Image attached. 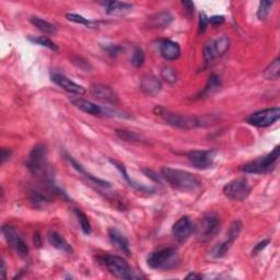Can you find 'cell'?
<instances>
[{
	"instance_id": "cell-5",
	"label": "cell",
	"mask_w": 280,
	"mask_h": 280,
	"mask_svg": "<svg viewBox=\"0 0 280 280\" xmlns=\"http://www.w3.org/2000/svg\"><path fill=\"white\" fill-rule=\"evenodd\" d=\"M100 261L104 265L107 270L115 277L120 279H133L136 276L133 275L131 266L124 258L116 255H105L100 258Z\"/></svg>"
},
{
	"instance_id": "cell-7",
	"label": "cell",
	"mask_w": 280,
	"mask_h": 280,
	"mask_svg": "<svg viewBox=\"0 0 280 280\" xmlns=\"http://www.w3.org/2000/svg\"><path fill=\"white\" fill-rule=\"evenodd\" d=\"M249 193H251V186H249L248 181L245 178H239L231 181L223 187V194L231 200L242 201L247 199Z\"/></svg>"
},
{
	"instance_id": "cell-38",
	"label": "cell",
	"mask_w": 280,
	"mask_h": 280,
	"mask_svg": "<svg viewBox=\"0 0 280 280\" xmlns=\"http://www.w3.org/2000/svg\"><path fill=\"white\" fill-rule=\"evenodd\" d=\"M209 24V18L205 14L199 15V33H204Z\"/></svg>"
},
{
	"instance_id": "cell-26",
	"label": "cell",
	"mask_w": 280,
	"mask_h": 280,
	"mask_svg": "<svg viewBox=\"0 0 280 280\" xmlns=\"http://www.w3.org/2000/svg\"><path fill=\"white\" fill-rule=\"evenodd\" d=\"M280 75V59L276 58L274 62H271L268 67L266 68V70L264 71V78L267 80H276L279 78Z\"/></svg>"
},
{
	"instance_id": "cell-4",
	"label": "cell",
	"mask_w": 280,
	"mask_h": 280,
	"mask_svg": "<svg viewBox=\"0 0 280 280\" xmlns=\"http://www.w3.org/2000/svg\"><path fill=\"white\" fill-rule=\"evenodd\" d=\"M280 156V147L277 146L273 151L267 154L265 157H261L256 159V160L251 161L244 165L241 170L245 173H251V174H263L269 172L273 169L276 162L278 161Z\"/></svg>"
},
{
	"instance_id": "cell-1",
	"label": "cell",
	"mask_w": 280,
	"mask_h": 280,
	"mask_svg": "<svg viewBox=\"0 0 280 280\" xmlns=\"http://www.w3.org/2000/svg\"><path fill=\"white\" fill-rule=\"evenodd\" d=\"M161 175L171 187L178 191L195 192L201 186L199 178L187 171L163 167L161 169Z\"/></svg>"
},
{
	"instance_id": "cell-34",
	"label": "cell",
	"mask_w": 280,
	"mask_h": 280,
	"mask_svg": "<svg viewBox=\"0 0 280 280\" xmlns=\"http://www.w3.org/2000/svg\"><path fill=\"white\" fill-rule=\"evenodd\" d=\"M273 6V1H261L257 10V16L260 20H265L270 12V8Z\"/></svg>"
},
{
	"instance_id": "cell-3",
	"label": "cell",
	"mask_w": 280,
	"mask_h": 280,
	"mask_svg": "<svg viewBox=\"0 0 280 280\" xmlns=\"http://www.w3.org/2000/svg\"><path fill=\"white\" fill-rule=\"evenodd\" d=\"M156 113L172 127L181 129H193L204 125V122H202L201 118L191 117V116L173 113V112L166 111L165 109H161V107H157Z\"/></svg>"
},
{
	"instance_id": "cell-41",
	"label": "cell",
	"mask_w": 280,
	"mask_h": 280,
	"mask_svg": "<svg viewBox=\"0 0 280 280\" xmlns=\"http://www.w3.org/2000/svg\"><path fill=\"white\" fill-rule=\"evenodd\" d=\"M77 59L79 60L80 63H76V62H74L77 66H78L80 69H82V70H84V71H89L88 69H91V66H90V64L87 62V60H84V59H82V58H80V57H77Z\"/></svg>"
},
{
	"instance_id": "cell-29",
	"label": "cell",
	"mask_w": 280,
	"mask_h": 280,
	"mask_svg": "<svg viewBox=\"0 0 280 280\" xmlns=\"http://www.w3.org/2000/svg\"><path fill=\"white\" fill-rule=\"evenodd\" d=\"M31 202L36 208H43L49 202V198L40 192H32Z\"/></svg>"
},
{
	"instance_id": "cell-39",
	"label": "cell",
	"mask_w": 280,
	"mask_h": 280,
	"mask_svg": "<svg viewBox=\"0 0 280 280\" xmlns=\"http://www.w3.org/2000/svg\"><path fill=\"white\" fill-rule=\"evenodd\" d=\"M209 23L214 27H220L221 24L225 23V18L222 16H214L209 18Z\"/></svg>"
},
{
	"instance_id": "cell-23",
	"label": "cell",
	"mask_w": 280,
	"mask_h": 280,
	"mask_svg": "<svg viewBox=\"0 0 280 280\" xmlns=\"http://www.w3.org/2000/svg\"><path fill=\"white\" fill-rule=\"evenodd\" d=\"M110 161H111L112 165H113L114 166H116V169H117L120 172V174H122L123 178L126 180V182L129 185H131L132 187L136 188V189H138V191H140V192H151V191H153L152 188L144 186V185H140V184H138L136 182H133V181L131 178H129L127 171H126V169H125V166L122 165V163H119L117 161H114V160H110Z\"/></svg>"
},
{
	"instance_id": "cell-27",
	"label": "cell",
	"mask_w": 280,
	"mask_h": 280,
	"mask_svg": "<svg viewBox=\"0 0 280 280\" xmlns=\"http://www.w3.org/2000/svg\"><path fill=\"white\" fill-rule=\"evenodd\" d=\"M75 214H76L77 218H78L81 230L83 231L84 234L89 235L90 233H91V225H90L88 216L82 212V210H80V209H75Z\"/></svg>"
},
{
	"instance_id": "cell-37",
	"label": "cell",
	"mask_w": 280,
	"mask_h": 280,
	"mask_svg": "<svg viewBox=\"0 0 280 280\" xmlns=\"http://www.w3.org/2000/svg\"><path fill=\"white\" fill-rule=\"evenodd\" d=\"M117 135L122 138V139L126 141H139L140 137L135 132H128V131H117Z\"/></svg>"
},
{
	"instance_id": "cell-31",
	"label": "cell",
	"mask_w": 280,
	"mask_h": 280,
	"mask_svg": "<svg viewBox=\"0 0 280 280\" xmlns=\"http://www.w3.org/2000/svg\"><path fill=\"white\" fill-rule=\"evenodd\" d=\"M29 40L31 41L32 43H34V44H37V45L47 47V49H51V50H58V46L56 45L53 41H50L49 38H47V37H45V36L29 37Z\"/></svg>"
},
{
	"instance_id": "cell-30",
	"label": "cell",
	"mask_w": 280,
	"mask_h": 280,
	"mask_svg": "<svg viewBox=\"0 0 280 280\" xmlns=\"http://www.w3.org/2000/svg\"><path fill=\"white\" fill-rule=\"evenodd\" d=\"M217 57L216 49H214V44L213 41L207 43L204 47V58L206 65H210Z\"/></svg>"
},
{
	"instance_id": "cell-14",
	"label": "cell",
	"mask_w": 280,
	"mask_h": 280,
	"mask_svg": "<svg viewBox=\"0 0 280 280\" xmlns=\"http://www.w3.org/2000/svg\"><path fill=\"white\" fill-rule=\"evenodd\" d=\"M90 92L98 100L104 103H109V104H115L118 100L117 94L115 93L114 90L104 84L93 83L91 88H90Z\"/></svg>"
},
{
	"instance_id": "cell-12",
	"label": "cell",
	"mask_w": 280,
	"mask_h": 280,
	"mask_svg": "<svg viewBox=\"0 0 280 280\" xmlns=\"http://www.w3.org/2000/svg\"><path fill=\"white\" fill-rule=\"evenodd\" d=\"M241 229H242V223H241L239 220H236L232 223L229 229V232H228V234H227V240L225 241V242L220 243L214 248L213 256L216 258H220L225 256L228 253V251L231 248L232 244L234 243V241L238 239Z\"/></svg>"
},
{
	"instance_id": "cell-6",
	"label": "cell",
	"mask_w": 280,
	"mask_h": 280,
	"mask_svg": "<svg viewBox=\"0 0 280 280\" xmlns=\"http://www.w3.org/2000/svg\"><path fill=\"white\" fill-rule=\"evenodd\" d=\"M47 166V149L46 146L43 144H38L34 147L30 152L27 167L33 175L40 176L45 173V169Z\"/></svg>"
},
{
	"instance_id": "cell-11",
	"label": "cell",
	"mask_w": 280,
	"mask_h": 280,
	"mask_svg": "<svg viewBox=\"0 0 280 280\" xmlns=\"http://www.w3.org/2000/svg\"><path fill=\"white\" fill-rule=\"evenodd\" d=\"M216 153V150H194L187 152L186 157L194 167L206 170L213 166Z\"/></svg>"
},
{
	"instance_id": "cell-10",
	"label": "cell",
	"mask_w": 280,
	"mask_h": 280,
	"mask_svg": "<svg viewBox=\"0 0 280 280\" xmlns=\"http://www.w3.org/2000/svg\"><path fill=\"white\" fill-rule=\"evenodd\" d=\"M2 233L5 235L7 242L16 249L18 255L21 257H27L29 255V247L25 243L21 232L12 226L2 227Z\"/></svg>"
},
{
	"instance_id": "cell-36",
	"label": "cell",
	"mask_w": 280,
	"mask_h": 280,
	"mask_svg": "<svg viewBox=\"0 0 280 280\" xmlns=\"http://www.w3.org/2000/svg\"><path fill=\"white\" fill-rule=\"evenodd\" d=\"M103 49L111 57H116V56L122 53L123 47L117 44H106L105 46H103Z\"/></svg>"
},
{
	"instance_id": "cell-15",
	"label": "cell",
	"mask_w": 280,
	"mask_h": 280,
	"mask_svg": "<svg viewBox=\"0 0 280 280\" xmlns=\"http://www.w3.org/2000/svg\"><path fill=\"white\" fill-rule=\"evenodd\" d=\"M51 80H53L56 84L59 85L60 88L64 89L65 91H67L71 94H76V96H83V94H85V92H87L82 85L77 84L76 82H74V81L67 78V77L64 75L55 74L51 76Z\"/></svg>"
},
{
	"instance_id": "cell-13",
	"label": "cell",
	"mask_w": 280,
	"mask_h": 280,
	"mask_svg": "<svg viewBox=\"0 0 280 280\" xmlns=\"http://www.w3.org/2000/svg\"><path fill=\"white\" fill-rule=\"evenodd\" d=\"M194 231H195V226L187 216L181 217L172 228V233H173L175 240L180 243L185 242Z\"/></svg>"
},
{
	"instance_id": "cell-21",
	"label": "cell",
	"mask_w": 280,
	"mask_h": 280,
	"mask_svg": "<svg viewBox=\"0 0 280 280\" xmlns=\"http://www.w3.org/2000/svg\"><path fill=\"white\" fill-rule=\"evenodd\" d=\"M105 7V11L109 15H116L122 16L126 15L129 11H132V5L128 2H120V1H106L103 3Z\"/></svg>"
},
{
	"instance_id": "cell-16",
	"label": "cell",
	"mask_w": 280,
	"mask_h": 280,
	"mask_svg": "<svg viewBox=\"0 0 280 280\" xmlns=\"http://www.w3.org/2000/svg\"><path fill=\"white\" fill-rule=\"evenodd\" d=\"M140 89L148 96H157L162 90V83L159 78L153 75H146L141 78Z\"/></svg>"
},
{
	"instance_id": "cell-28",
	"label": "cell",
	"mask_w": 280,
	"mask_h": 280,
	"mask_svg": "<svg viewBox=\"0 0 280 280\" xmlns=\"http://www.w3.org/2000/svg\"><path fill=\"white\" fill-rule=\"evenodd\" d=\"M214 49H216L217 56H221L225 53H227V50L229 49L230 40L228 36H221V37H219L217 41H214Z\"/></svg>"
},
{
	"instance_id": "cell-44",
	"label": "cell",
	"mask_w": 280,
	"mask_h": 280,
	"mask_svg": "<svg viewBox=\"0 0 280 280\" xmlns=\"http://www.w3.org/2000/svg\"><path fill=\"white\" fill-rule=\"evenodd\" d=\"M202 276L201 275H198L195 273H191L186 276V279H201Z\"/></svg>"
},
{
	"instance_id": "cell-43",
	"label": "cell",
	"mask_w": 280,
	"mask_h": 280,
	"mask_svg": "<svg viewBox=\"0 0 280 280\" xmlns=\"http://www.w3.org/2000/svg\"><path fill=\"white\" fill-rule=\"evenodd\" d=\"M11 151L10 150H7V149H2L1 150V163L3 165V163H5L7 160H9L10 159V157H11Z\"/></svg>"
},
{
	"instance_id": "cell-25",
	"label": "cell",
	"mask_w": 280,
	"mask_h": 280,
	"mask_svg": "<svg viewBox=\"0 0 280 280\" xmlns=\"http://www.w3.org/2000/svg\"><path fill=\"white\" fill-rule=\"evenodd\" d=\"M221 87V80L217 75H212L209 77L208 81H207L206 87L202 90V92L200 93V98H206L214 94V92H217Z\"/></svg>"
},
{
	"instance_id": "cell-18",
	"label": "cell",
	"mask_w": 280,
	"mask_h": 280,
	"mask_svg": "<svg viewBox=\"0 0 280 280\" xmlns=\"http://www.w3.org/2000/svg\"><path fill=\"white\" fill-rule=\"evenodd\" d=\"M109 236L112 245L116 247L119 251L126 253L127 255L131 254V249H129V242L125 236L120 233V232L115 229V228H110L109 229Z\"/></svg>"
},
{
	"instance_id": "cell-9",
	"label": "cell",
	"mask_w": 280,
	"mask_h": 280,
	"mask_svg": "<svg viewBox=\"0 0 280 280\" xmlns=\"http://www.w3.org/2000/svg\"><path fill=\"white\" fill-rule=\"evenodd\" d=\"M279 118H280L279 107H271V109L255 112V113L249 115L247 120L248 124H251L255 127H268L270 125L277 122Z\"/></svg>"
},
{
	"instance_id": "cell-32",
	"label": "cell",
	"mask_w": 280,
	"mask_h": 280,
	"mask_svg": "<svg viewBox=\"0 0 280 280\" xmlns=\"http://www.w3.org/2000/svg\"><path fill=\"white\" fill-rule=\"evenodd\" d=\"M161 78L167 83H175L178 80V72L174 68L165 67L161 70Z\"/></svg>"
},
{
	"instance_id": "cell-45",
	"label": "cell",
	"mask_w": 280,
	"mask_h": 280,
	"mask_svg": "<svg viewBox=\"0 0 280 280\" xmlns=\"http://www.w3.org/2000/svg\"><path fill=\"white\" fill-rule=\"evenodd\" d=\"M6 264H5V262H1V278L2 279H6Z\"/></svg>"
},
{
	"instance_id": "cell-8",
	"label": "cell",
	"mask_w": 280,
	"mask_h": 280,
	"mask_svg": "<svg viewBox=\"0 0 280 280\" xmlns=\"http://www.w3.org/2000/svg\"><path fill=\"white\" fill-rule=\"evenodd\" d=\"M195 230L198 240L201 242H207L217 235L220 230V221L214 214H208L201 219Z\"/></svg>"
},
{
	"instance_id": "cell-40",
	"label": "cell",
	"mask_w": 280,
	"mask_h": 280,
	"mask_svg": "<svg viewBox=\"0 0 280 280\" xmlns=\"http://www.w3.org/2000/svg\"><path fill=\"white\" fill-rule=\"evenodd\" d=\"M268 244H269V240H264V241H262V242L258 243L257 245H255V247H254V249H253V255H256L257 253L262 252L263 249H264Z\"/></svg>"
},
{
	"instance_id": "cell-35",
	"label": "cell",
	"mask_w": 280,
	"mask_h": 280,
	"mask_svg": "<svg viewBox=\"0 0 280 280\" xmlns=\"http://www.w3.org/2000/svg\"><path fill=\"white\" fill-rule=\"evenodd\" d=\"M67 20L71 21V22L78 23V24H82V25H92L91 21H89L88 19H85L84 16H80V15H76V14H67L66 15Z\"/></svg>"
},
{
	"instance_id": "cell-20",
	"label": "cell",
	"mask_w": 280,
	"mask_h": 280,
	"mask_svg": "<svg viewBox=\"0 0 280 280\" xmlns=\"http://www.w3.org/2000/svg\"><path fill=\"white\" fill-rule=\"evenodd\" d=\"M172 21H173V16L167 11H162L150 16L149 24L151 28L165 29L169 27Z\"/></svg>"
},
{
	"instance_id": "cell-19",
	"label": "cell",
	"mask_w": 280,
	"mask_h": 280,
	"mask_svg": "<svg viewBox=\"0 0 280 280\" xmlns=\"http://www.w3.org/2000/svg\"><path fill=\"white\" fill-rule=\"evenodd\" d=\"M70 101L72 104L77 107V109L84 112V113H88L91 115H101L104 113V110H103L101 106L94 104V103L90 102L88 100H84V99L71 98Z\"/></svg>"
},
{
	"instance_id": "cell-42",
	"label": "cell",
	"mask_w": 280,
	"mask_h": 280,
	"mask_svg": "<svg viewBox=\"0 0 280 280\" xmlns=\"http://www.w3.org/2000/svg\"><path fill=\"white\" fill-rule=\"evenodd\" d=\"M182 5L185 12H186L188 16H192L194 14V7L195 6H194V3L192 1H183Z\"/></svg>"
},
{
	"instance_id": "cell-22",
	"label": "cell",
	"mask_w": 280,
	"mask_h": 280,
	"mask_svg": "<svg viewBox=\"0 0 280 280\" xmlns=\"http://www.w3.org/2000/svg\"><path fill=\"white\" fill-rule=\"evenodd\" d=\"M49 242L51 247L59 249V251H63L65 253H71L72 247L71 245L69 244L66 240H65L62 235L57 232H49Z\"/></svg>"
},
{
	"instance_id": "cell-17",
	"label": "cell",
	"mask_w": 280,
	"mask_h": 280,
	"mask_svg": "<svg viewBox=\"0 0 280 280\" xmlns=\"http://www.w3.org/2000/svg\"><path fill=\"white\" fill-rule=\"evenodd\" d=\"M159 51L166 60H176L181 56V47L178 43L170 40H162L159 43Z\"/></svg>"
},
{
	"instance_id": "cell-2",
	"label": "cell",
	"mask_w": 280,
	"mask_h": 280,
	"mask_svg": "<svg viewBox=\"0 0 280 280\" xmlns=\"http://www.w3.org/2000/svg\"><path fill=\"white\" fill-rule=\"evenodd\" d=\"M178 252L173 247H166L152 252L147 257V264L152 269H170L179 264Z\"/></svg>"
},
{
	"instance_id": "cell-24",
	"label": "cell",
	"mask_w": 280,
	"mask_h": 280,
	"mask_svg": "<svg viewBox=\"0 0 280 280\" xmlns=\"http://www.w3.org/2000/svg\"><path fill=\"white\" fill-rule=\"evenodd\" d=\"M31 23L37 30H40V31L44 34H49V35H51V34H55L56 32H57V27H56L55 24L50 23L46 20H43L41 18H38V16H32Z\"/></svg>"
},
{
	"instance_id": "cell-33",
	"label": "cell",
	"mask_w": 280,
	"mask_h": 280,
	"mask_svg": "<svg viewBox=\"0 0 280 280\" xmlns=\"http://www.w3.org/2000/svg\"><path fill=\"white\" fill-rule=\"evenodd\" d=\"M145 63V53L140 47H136L133 49V53L132 56V64L135 67H141Z\"/></svg>"
}]
</instances>
